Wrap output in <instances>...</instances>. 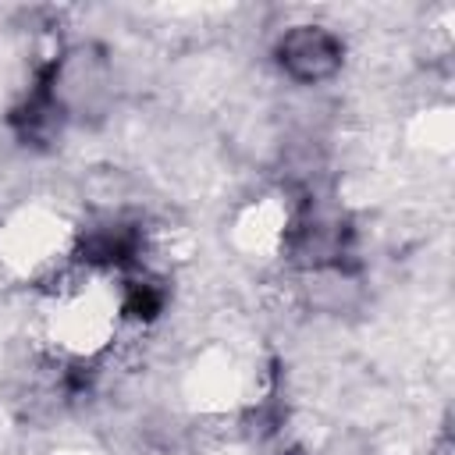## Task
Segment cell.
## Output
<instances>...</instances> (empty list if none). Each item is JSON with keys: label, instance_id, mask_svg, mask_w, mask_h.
<instances>
[{"label": "cell", "instance_id": "obj_1", "mask_svg": "<svg viewBox=\"0 0 455 455\" xmlns=\"http://www.w3.org/2000/svg\"><path fill=\"white\" fill-rule=\"evenodd\" d=\"M274 64L295 85H323L341 71L345 43L334 28L316 21L288 25L274 43Z\"/></svg>", "mask_w": 455, "mask_h": 455}]
</instances>
